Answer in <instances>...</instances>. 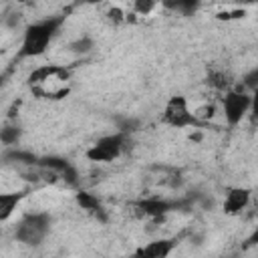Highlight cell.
Masks as SVG:
<instances>
[{
    "instance_id": "obj_3",
    "label": "cell",
    "mask_w": 258,
    "mask_h": 258,
    "mask_svg": "<svg viewBox=\"0 0 258 258\" xmlns=\"http://www.w3.org/2000/svg\"><path fill=\"white\" fill-rule=\"evenodd\" d=\"M131 145H133L131 135H125V133L117 131L113 135L101 137L95 145H91L87 149V159H91V161H113L123 151L131 149Z\"/></svg>"
},
{
    "instance_id": "obj_14",
    "label": "cell",
    "mask_w": 258,
    "mask_h": 258,
    "mask_svg": "<svg viewBox=\"0 0 258 258\" xmlns=\"http://www.w3.org/2000/svg\"><path fill=\"white\" fill-rule=\"evenodd\" d=\"M20 135H22V129H20L16 123L4 125V127L0 129V141L6 143V145H14V143H18Z\"/></svg>"
},
{
    "instance_id": "obj_9",
    "label": "cell",
    "mask_w": 258,
    "mask_h": 258,
    "mask_svg": "<svg viewBox=\"0 0 258 258\" xmlns=\"http://www.w3.org/2000/svg\"><path fill=\"white\" fill-rule=\"evenodd\" d=\"M250 202V189L246 187H232L228 189L226 194V200H224V212L234 216V214H240Z\"/></svg>"
},
{
    "instance_id": "obj_7",
    "label": "cell",
    "mask_w": 258,
    "mask_h": 258,
    "mask_svg": "<svg viewBox=\"0 0 258 258\" xmlns=\"http://www.w3.org/2000/svg\"><path fill=\"white\" fill-rule=\"evenodd\" d=\"M36 165L42 167V169H46V171H52V173H54L58 179H62L67 185H71V187H79V181H81L79 171H77V167L71 165L64 157H56V155L38 157Z\"/></svg>"
},
{
    "instance_id": "obj_10",
    "label": "cell",
    "mask_w": 258,
    "mask_h": 258,
    "mask_svg": "<svg viewBox=\"0 0 258 258\" xmlns=\"http://www.w3.org/2000/svg\"><path fill=\"white\" fill-rule=\"evenodd\" d=\"M175 240L173 238H161V240H155V242H149L147 246L143 248H137L135 252L143 258H167L171 254V250L175 248Z\"/></svg>"
},
{
    "instance_id": "obj_19",
    "label": "cell",
    "mask_w": 258,
    "mask_h": 258,
    "mask_svg": "<svg viewBox=\"0 0 258 258\" xmlns=\"http://www.w3.org/2000/svg\"><path fill=\"white\" fill-rule=\"evenodd\" d=\"M153 8H155V2H153V0H135V2L131 4V14L147 16Z\"/></svg>"
},
{
    "instance_id": "obj_11",
    "label": "cell",
    "mask_w": 258,
    "mask_h": 258,
    "mask_svg": "<svg viewBox=\"0 0 258 258\" xmlns=\"http://www.w3.org/2000/svg\"><path fill=\"white\" fill-rule=\"evenodd\" d=\"M75 200H77V204H79L83 210H87L89 214H93V216H95V218H99L101 222H107L105 210H103L101 202H99L93 194H89V191H85V189H79V191L75 194Z\"/></svg>"
},
{
    "instance_id": "obj_12",
    "label": "cell",
    "mask_w": 258,
    "mask_h": 258,
    "mask_svg": "<svg viewBox=\"0 0 258 258\" xmlns=\"http://www.w3.org/2000/svg\"><path fill=\"white\" fill-rule=\"evenodd\" d=\"M208 85L212 87V89H216V91H230V87H232V75L230 73H226V71H222V69H210L208 71Z\"/></svg>"
},
{
    "instance_id": "obj_21",
    "label": "cell",
    "mask_w": 258,
    "mask_h": 258,
    "mask_svg": "<svg viewBox=\"0 0 258 258\" xmlns=\"http://www.w3.org/2000/svg\"><path fill=\"white\" fill-rule=\"evenodd\" d=\"M107 20L113 22V24H121V22H125V12L119 6H111L107 10Z\"/></svg>"
},
{
    "instance_id": "obj_20",
    "label": "cell",
    "mask_w": 258,
    "mask_h": 258,
    "mask_svg": "<svg viewBox=\"0 0 258 258\" xmlns=\"http://www.w3.org/2000/svg\"><path fill=\"white\" fill-rule=\"evenodd\" d=\"M242 89H248L250 91V95H254V91H256V87H258V69H252L250 73H246L244 77H242V85H240Z\"/></svg>"
},
{
    "instance_id": "obj_22",
    "label": "cell",
    "mask_w": 258,
    "mask_h": 258,
    "mask_svg": "<svg viewBox=\"0 0 258 258\" xmlns=\"http://www.w3.org/2000/svg\"><path fill=\"white\" fill-rule=\"evenodd\" d=\"M18 109H20V99H18V101H14V103H12V107L8 109V119H14V117L18 115Z\"/></svg>"
},
{
    "instance_id": "obj_6",
    "label": "cell",
    "mask_w": 258,
    "mask_h": 258,
    "mask_svg": "<svg viewBox=\"0 0 258 258\" xmlns=\"http://www.w3.org/2000/svg\"><path fill=\"white\" fill-rule=\"evenodd\" d=\"M254 95L244 93V89L238 85L236 89H230L224 97H222V107H224V117L228 121V125H238L244 115L250 111V107L254 105Z\"/></svg>"
},
{
    "instance_id": "obj_15",
    "label": "cell",
    "mask_w": 258,
    "mask_h": 258,
    "mask_svg": "<svg viewBox=\"0 0 258 258\" xmlns=\"http://www.w3.org/2000/svg\"><path fill=\"white\" fill-rule=\"evenodd\" d=\"M93 46H95V42H93L91 36H81V38H77L69 44V50L75 52V54H87V52L93 50Z\"/></svg>"
},
{
    "instance_id": "obj_8",
    "label": "cell",
    "mask_w": 258,
    "mask_h": 258,
    "mask_svg": "<svg viewBox=\"0 0 258 258\" xmlns=\"http://www.w3.org/2000/svg\"><path fill=\"white\" fill-rule=\"evenodd\" d=\"M179 206H181V202H169V200H163V198H145V200L135 202V208L143 216H147V218H151L155 222L163 220V216L167 212H171V210H175Z\"/></svg>"
},
{
    "instance_id": "obj_1",
    "label": "cell",
    "mask_w": 258,
    "mask_h": 258,
    "mask_svg": "<svg viewBox=\"0 0 258 258\" xmlns=\"http://www.w3.org/2000/svg\"><path fill=\"white\" fill-rule=\"evenodd\" d=\"M67 16H48L44 20H38L30 26H26L24 30V36H22V44H20V50H18V58H30V56H38L42 54L52 36L56 34V30L62 26Z\"/></svg>"
},
{
    "instance_id": "obj_23",
    "label": "cell",
    "mask_w": 258,
    "mask_h": 258,
    "mask_svg": "<svg viewBox=\"0 0 258 258\" xmlns=\"http://www.w3.org/2000/svg\"><path fill=\"white\" fill-rule=\"evenodd\" d=\"M2 83H4V77H2V75H0V87H2Z\"/></svg>"
},
{
    "instance_id": "obj_4",
    "label": "cell",
    "mask_w": 258,
    "mask_h": 258,
    "mask_svg": "<svg viewBox=\"0 0 258 258\" xmlns=\"http://www.w3.org/2000/svg\"><path fill=\"white\" fill-rule=\"evenodd\" d=\"M48 228H50L48 214H44V212L26 214L16 228V240L26 246H38L44 240V236L48 234Z\"/></svg>"
},
{
    "instance_id": "obj_2",
    "label": "cell",
    "mask_w": 258,
    "mask_h": 258,
    "mask_svg": "<svg viewBox=\"0 0 258 258\" xmlns=\"http://www.w3.org/2000/svg\"><path fill=\"white\" fill-rule=\"evenodd\" d=\"M71 71L58 64H46L36 69L30 77V89L34 95L42 97V99H60L69 93V87H64V83L69 81Z\"/></svg>"
},
{
    "instance_id": "obj_16",
    "label": "cell",
    "mask_w": 258,
    "mask_h": 258,
    "mask_svg": "<svg viewBox=\"0 0 258 258\" xmlns=\"http://www.w3.org/2000/svg\"><path fill=\"white\" fill-rule=\"evenodd\" d=\"M115 125L119 129V133H125V135H131L139 129V119L135 117H117L115 119Z\"/></svg>"
},
{
    "instance_id": "obj_13",
    "label": "cell",
    "mask_w": 258,
    "mask_h": 258,
    "mask_svg": "<svg viewBox=\"0 0 258 258\" xmlns=\"http://www.w3.org/2000/svg\"><path fill=\"white\" fill-rule=\"evenodd\" d=\"M22 198H24V194H0V222L8 220L12 216V212L16 210V206L20 204Z\"/></svg>"
},
{
    "instance_id": "obj_18",
    "label": "cell",
    "mask_w": 258,
    "mask_h": 258,
    "mask_svg": "<svg viewBox=\"0 0 258 258\" xmlns=\"http://www.w3.org/2000/svg\"><path fill=\"white\" fill-rule=\"evenodd\" d=\"M6 159L18 161V163H26V165H36V161H38V157L32 155L30 151H8Z\"/></svg>"
},
{
    "instance_id": "obj_5",
    "label": "cell",
    "mask_w": 258,
    "mask_h": 258,
    "mask_svg": "<svg viewBox=\"0 0 258 258\" xmlns=\"http://www.w3.org/2000/svg\"><path fill=\"white\" fill-rule=\"evenodd\" d=\"M161 123H165L169 127H177V129H183V127H204V123H200L194 117V113L189 111L187 99L181 97V95H175V97H171L165 103V109H163V115H161Z\"/></svg>"
},
{
    "instance_id": "obj_17",
    "label": "cell",
    "mask_w": 258,
    "mask_h": 258,
    "mask_svg": "<svg viewBox=\"0 0 258 258\" xmlns=\"http://www.w3.org/2000/svg\"><path fill=\"white\" fill-rule=\"evenodd\" d=\"M163 6L165 8H169V10H175V12H181L183 16H189L191 12H196V8H198V2H183V0H177V2H163Z\"/></svg>"
}]
</instances>
